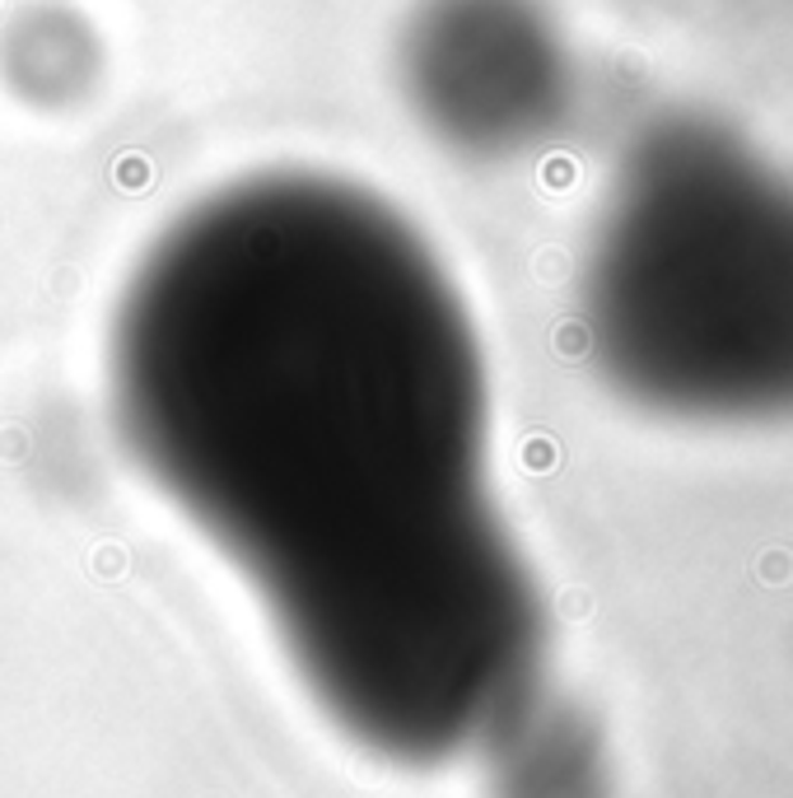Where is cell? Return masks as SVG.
Masks as SVG:
<instances>
[{
	"label": "cell",
	"mask_w": 793,
	"mask_h": 798,
	"mask_svg": "<svg viewBox=\"0 0 793 798\" xmlns=\"http://www.w3.org/2000/svg\"><path fill=\"white\" fill-rule=\"evenodd\" d=\"M103 71V42L71 5H28L0 34V80L28 107L85 103Z\"/></svg>",
	"instance_id": "5b68a950"
},
{
	"label": "cell",
	"mask_w": 793,
	"mask_h": 798,
	"mask_svg": "<svg viewBox=\"0 0 793 798\" xmlns=\"http://www.w3.org/2000/svg\"><path fill=\"white\" fill-rule=\"evenodd\" d=\"M107 383L136 467L360 752L434 771L541 696L547 603L495 495L486 346L383 192L261 168L196 197L121 286Z\"/></svg>",
	"instance_id": "6da1fadb"
},
{
	"label": "cell",
	"mask_w": 793,
	"mask_h": 798,
	"mask_svg": "<svg viewBox=\"0 0 793 798\" xmlns=\"http://www.w3.org/2000/svg\"><path fill=\"white\" fill-rule=\"evenodd\" d=\"M584 337L653 416L793 420V211L714 220L663 187L621 197L588 248Z\"/></svg>",
	"instance_id": "7a4b0ae2"
},
{
	"label": "cell",
	"mask_w": 793,
	"mask_h": 798,
	"mask_svg": "<svg viewBox=\"0 0 793 798\" xmlns=\"http://www.w3.org/2000/svg\"><path fill=\"white\" fill-rule=\"evenodd\" d=\"M486 798H612V757L584 710L541 692L481 747Z\"/></svg>",
	"instance_id": "277c9868"
},
{
	"label": "cell",
	"mask_w": 793,
	"mask_h": 798,
	"mask_svg": "<svg viewBox=\"0 0 793 798\" xmlns=\"http://www.w3.org/2000/svg\"><path fill=\"white\" fill-rule=\"evenodd\" d=\"M415 127L466 160L533 145L555 107V52L533 0H415L397 34Z\"/></svg>",
	"instance_id": "3957f363"
}]
</instances>
